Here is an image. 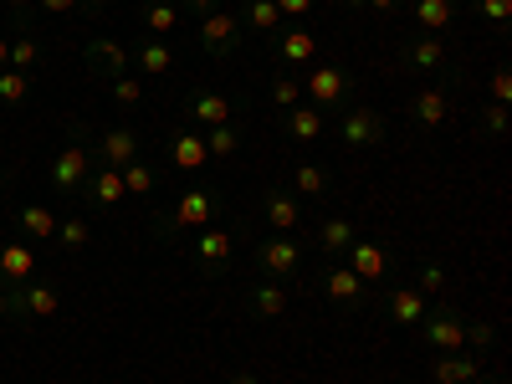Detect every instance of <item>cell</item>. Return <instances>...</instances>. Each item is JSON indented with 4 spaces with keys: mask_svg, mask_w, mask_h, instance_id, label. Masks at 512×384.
Here are the masks:
<instances>
[{
    "mask_svg": "<svg viewBox=\"0 0 512 384\" xmlns=\"http://www.w3.org/2000/svg\"><path fill=\"white\" fill-rule=\"evenodd\" d=\"M98 149H103V164H108V169H123V164H134V159H139L144 144H139L134 128H108Z\"/></svg>",
    "mask_w": 512,
    "mask_h": 384,
    "instance_id": "44dd1931",
    "label": "cell"
},
{
    "mask_svg": "<svg viewBox=\"0 0 512 384\" xmlns=\"http://www.w3.org/2000/svg\"><path fill=\"white\" fill-rule=\"evenodd\" d=\"M205 149H210V159H231L241 149V123H216L205 134Z\"/></svg>",
    "mask_w": 512,
    "mask_h": 384,
    "instance_id": "d6a6232c",
    "label": "cell"
},
{
    "mask_svg": "<svg viewBox=\"0 0 512 384\" xmlns=\"http://www.w3.org/2000/svg\"><path fill=\"white\" fill-rule=\"evenodd\" d=\"M415 333L431 354H461L466 349V313L451 308V303H431L425 318L415 323Z\"/></svg>",
    "mask_w": 512,
    "mask_h": 384,
    "instance_id": "6da1fadb",
    "label": "cell"
},
{
    "mask_svg": "<svg viewBox=\"0 0 512 384\" xmlns=\"http://www.w3.org/2000/svg\"><path fill=\"white\" fill-rule=\"evenodd\" d=\"M262 216H267V226L277 231V236H287V231H297V226H303V200H297L292 190H267L262 195Z\"/></svg>",
    "mask_w": 512,
    "mask_h": 384,
    "instance_id": "4fadbf2b",
    "label": "cell"
},
{
    "mask_svg": "<svg viewBox=\"0 0 512 384\" xmlns=\"http://www.w3.org/2000/svg\"><path fill=\"white\" fill-rule=\"evenodd\" d=\"M410 118H415L420 128H441V123L451 118V98H446L441 88H425V93L410 98Z\"/></svg>",
    "mask_w": 512,
    "mask_h": 384,
    "instance_id": "7402d4cb",
    "label": "cell"
},
{
    "mask_svg": "<svg viewBox=\"0 0 512 384\" xmlns=\"http://www.w3.org/2000/svg\"><path fill=\"white\" fill-rule=\"evenodd\" d=\"M82 57H88V72H93L98 82H113V77L128 72V52L118 47V41H108V36H93Z\"/></svg>",
    "mask_w": 512,
    "mask_h": 384,
    "instance_id": "9a60e30c",
    "label": "cell"
},
{
    "mask_svg": "<svg viewBox=\"0 0 512 384\" xmlns=\"http://www.w3.org/2000/svg\"><path fill=\"white\" fill-rule=\"evenodd\" d=\"M400 62H405L410 72H446V77L456 82V67H451V57H446V47H441V36H425V31H415V36L405 41Z\"/></svg>",
    "mask_w": 512,
    "mask_h": 384,
    "instance_id": "9c48e42d",
    "label": "cell"
},
{
    "mask_svg": "<svg viewBox=\"0 0 512 384\" xmlns=\"http://www.w3.org/2000/svg\"><path fill=\"white\" fill-rule=\"evenodd\" d=\"M82 6V0H41V11H52V16H72Z\"/></svg>",
    "mask_w": 512,
    "mask_h": 384,
    "instance_id": "bcb514c9",
    "label": "cell"
},
{
    "mask_svg": "<svg viewBox=\"0 0 512 384\" xmlns=\"http://www.w3.org/2000/svg\"><path fill=\"white\" fill-rule=\"evenodd\" d=\"M251 262H256V272H262L267 282L297 277V267H303V246H297L292 236H267V241H256Z\"/></svg>",
    "mask_w": 512,
    "mask_h": 384,
    "instance_id": "8992f818",
    "label": "cell"
},
{
    "mask_svg": "<svg viewBox=\"0 0 512 384\" xmlns=\"http://www.w3.org/2000/svg\"><path fill=\"white\" fill-rule=\"evenodd\" d=\"M456 6H461V0H415V6H410L415 31H425V36H441V31L456 21Z\"/></svg>",
    "mask_w": 512,
    "mask_h": 384,
    "instance_id": "ffe728a7",
    "label": "cell"
},
{
    "mask_svg": "<svg viewBox=\"0 0 512 384\" xmlns=\"http://www.w3.org/2000/svg\"><path fill=\"white\" fill-rule=\"evenodd\" d=\"M216 210H221V195L216 190H185V195H175V210L159 221V236L175 241L185 231H205L210 221H216Z\"/></svg>",
    "mask_w": 512,
    "mask_h": 384,
    "instance_id": "7a4b0ae2",
    "label": "cell"
},
{
    "mask_svg": "<svg viewBox=\"0 0 512 384\" xmlns=\"http://www.w3.org/2000/svg\"><path fill=\"white\" fill-rule=\"evenodd\" d=\"M139 67L159 77V72H169V67H175V52H169V47H164V41H159V36H149V41H144V47H139Z\"/></svg>",
    "mask_w": 512,
    "mask_h": 384,
    "instance_id": "e575fe53",
    "label": "cell"
},
{
    "mask_svg": "<svg viewBox=\"0 0 512 384\" xmlns=\"http://www.w3.org/2000/svg\"><path fill=\"white\" fill-rule=\"evenodd\" d=\"M241 26H246V31H256V36H277L282 16H277L272 0H246V21H241Z\"/></svg>",
    "mask_w": 512,
    "mask_h": 384,
    "instance_id": "f1b7e54d",
    "label": "cell"
},
{
    "mask_svg": "<svg viewBox=\"0 0 512 384\" xmlns=\"http://www.w3.org/2000/svg\"><path fill=\"white\" fill-rule=\"evenodd\" d=\"M241 36H246V26H241V16H236V11H205V16H200V26H195L200 52H205V57H216V62L236 57Z\"/></svg>",
    "mask_w": 512,
    "mask_h": 384,
    "instance_id": "3957f363",
    "label": "cell"
},
{
    "mask_svg": "<svg viewBox=\"0 0 512 384\" xmlns=\"http://www.w3.org/2000/svg\"><path fill=\"white\" fill-rule=\"evenodd\" d=\"M507 98H512V72L497 67V72H492V103H507Z\"/></svg>",
    "mask_w": 512,
    "mask_h": 384,
    "instance_id": "f6af8a7d",
    "label": "cell"
},
{
    "mask_svg": "<svg viewBox=\"0 0 512 384\" xmlns=\"http://www.w3.org/2000/svg\"><path fill=\"white\" fill-rule=\"evenodd\" d=\"M323 292H328V303H333V308L359 313V308H364V297H369V282H359L349 267H328V272H323Z\"/></svg>",
    "mask_w": 512,
    "mask_h": 384,
    "instance_id": "8fae6325",
    "label": "cell"
},
{
    "mask_svg": "<svg viewBox=\"0 0 512 384\" xmlns=\"http://www.w3.org/2000/svg\"><path fill=\"white\" fill-rule=\"evenodd\" d=\"M26 98H31V72L0 67V103H6V108H21Z\"/></svg>",
    "mask_w": 512,
    "mask_h": 384,
    "instance_id": "1f68e13d",
    "label": "cell"
},
{
    "mask_svg": "<svg viewBox=\"0 0 512 384\" xmlns=\"http://www.w3.org/2000/svg\"><path fill=\"white\" fill-rule=\"evenodd\" d=\"M0 318H11V292L0 287Z\"/></svg>",
    "mask_w": 512,
    "mask_h": 384,
    "instance_id": "816d5d0a",
    "label": "cell"
},
{
    "mask_svg": "<svg viewBox=\"0 0 512 384\" xmlns=\"http://www.w3.org/2000/svg\"><path fill=\"white\" fill-rule=\"evenodd\" d=\"M169 159H175V169H200L210 159V149H205V139L195 134V128H180V134L169 139Z\"/></svg>",
    "mask_w": 512,
    "mask_h": 384,
    "instance_id": "d4e9b609",
    "label": "cell"
},
{
    "mask_svg": "<svg viewBox=\"0 0 512 384\" xmlns=\"http://www.w3.org/2000/svg\"><path fill=\"white\" fill-rule=\"evenodd\" d=\"M492 344H497V328H492L487 318H477V323L466 318V349H472L477 359H487V354H492Z\"/></svg>",
    "mask_w": 512,
    "mask_h": 384,
    "instance_id": "8d00e7d4",
    "label": "cell"
},
{
    "mask_svg": "<svg viewBox=\"0 0 512 384\" xmlns=\"http://www.w3.org/2000/svg\"><path fill=\"white\" fill-rule=\"evenodd\" d=\"M338 144L344 149H379L384 144V113L364 108V103H349L338 113Z\"/></svg>",
    "mask_w": 512,
    "mask_h": 384,
    "instance_id": "5b68a950",
    "label": "cell"
},
{
    "mask_svg": "<svg viewBox=\"0 0 512 384\" xmlns=\"http://www.w3.org/2000/svg\"><path fill=\"white\" fill-rule=\"evenodd\" d=\"M287 134H292L297 144H318V139H323V113H318L313 103L287 108Z\"/></svg>",
    "mask_w": 512,
    "mask_h": 384,
    "instance_id": "484cf974",
    "label": "cell"
},
{
    "mask_svg": "<svg viewBox=\"0 0 512 384\" xmlns=\"http://www.w3.org/2000/svg\"><path fill=\"white\" fill-rule=\"evenodd\" d=\"M144 26H149L154 36H164V31L180 26V11L169 6V0H149V6H144Z\"/></svg>",
    "mask_w": 512,
    "mask_h": 384,
    "instance_id": "d590c367",
    "label": "cell"
},
{
    "mask_svg": "<svg viewBox=\"0 0 512 384\" xmlns=\"http://www.w3.org/2000/svg\"><path fill=\"white\" fill-rule=\"evenodd\" d=\"M477 384H507V379H477Z\"/></svg>",
    "mask_w": 512,
    "mask_h": 384,
    "instance_id": "11a10c76",
    "label": "cell"
},
{
    "mask_svg": "<svg viewBox=\"0 0 512 384\" xmlns=\"http://www.w3.org/2000/svg\"><path fill=\"white\" fill-rule=\"evenodd\" d=\"M88 175H93V154L82 149V139H72V144L52 159V169H47V180H52L57 195H77L82 185H88Z\"/></svg>",
    "mask_w": 512,
    "mask_h": 384,
    "instance_id": "52a82bcc",
    "label": "cell"
},
{
    "mask_svg": "<svg viewBox=\"0 0 512 384\" xmlns=\"http://www.w3.org/2000/svg\"><path fill=\"white\" fill-rule=\"evenodd\" d=\"M118 175H123V190H128V195H149V190H154V180H159V175H154V164H144V159L123 164Z\"/></svg>",
    "mask_w": 512,
    "mask_h": 384,
    "instance_id": "836d02e7",
    "label": "cell"
},
{
    "mask_svg": "<svg viewBox=\"0 0 512 384\" xmlns=\"http://www.w3.org/2000/svg\"><path fill=\"white\" fill-rule=\"evenodd\" d=\"M82 190H88V200L93 205H118L128 190H123V175H118V169H93V175H88V185H82Z\"/></svg>",
    "mask_w": 512,
    "mask_h": 384,
    "instance_id": "4316f807",
    "label": "cell"
},
{
    "mask_svg": "<svg viewBox=\"0 0 512 384\" xmlns=\"http://www.w3.org/2000/svg\"><path fill=\"white\" fill-rule=\"evenodd\" d=\"M16 226L31 236V241H41V236H57V216L47 205H21V216H16Z\"/></svg>",
    "mask_w": 512,
    "mask_h": 384,
    "instance_id": "83f0119b",
    "label": "cell"
},
{
    "mask_svg": "<svg viewBox=\"0 0 512 384\" xmlns=\"http://www.w3.org/2000/svg\"><path fill=\"white\" fill-rule=\"evenodd\" d=\"M431 379L436 384H477L482 379V359L477 354H436L431 359Z\"/></svg>",
    "mask_w": 512,
    "mask_h": 384,
    "instance_id": "e0dca14e",
    "label": "cell"
},
{
    "mask_svg": "<svg viewBox=\"0 0 512 384\" xmlns=\"http://www.w3.org/2000/svg\"><path fill=\"white\" fill-rule=\"evenodd\" d=\"M108 88H113V103H118V108H139V103H144V82H139V77H128V72L113 77Z\"/></svg>",
    "mask_w": 512,
    "mask_h": 384,
    "instance_id": "f35d334b",
    "label": "cell"
},
{
    "mask_svg": "<svg viewBox=\"0 0 512 384\" xmlns=\"http://www.w3.org/2000/svg\"><path fill=\"white\" fill-rule=\"evenodd\" d=\"M425 308H431V303H425V297H420V292H415L410 282H400V287H395L390 297H384V313H390V318H395L400 328H415V323L425 318Z\"/></svg>",
    "mask_w": 512,
    "mask_h": 384,
    "instance_id": "d6986e66",
    "label": "cell"
},
{
    "mask_svg": "<svg viewBox=\"0 0 512 384\" xmlns=\"http://www.w3.org/2000/svg\"><path fill=\"white\" fill-rule=\"evenodd\" d=\"M477 128H482L487 139H502V134H507V103H492V108L482 113V123H477Z\"/></svg>",
    "mask_w": 512,
    "mask_h": 384,
    "instance_id": "7bdbcfd3",
    "label": "cell"
},
{
    "mask_svg": "<svg viewBox=\"0 0 512 384\" xmlns=\"http://www.w3.org/2000/svg\"><path fill=\"white\" fill-rule=\"evenodd\" d=\"M226 384H262V379H256V374H246V369H236V374H231Z\"/></svg>",
    "mask_w": 512,
    "mask_h": 384,
    "instance_id": "681fc988",
    "label": "cell"
},
{
    "mask_svg": "<svg viewBox=\"0 0 512 384\" xmlns=\"http://www.w3.org/2000/svg\"><path fill=\"white\" fill-rule=\"evenodd\" d=\"M185 6H190V11H200V16H205V11H216V0H185Z\"/></svg>",
    "mask_w": 512,
    "mask_h": 384,
    "instance_id": "f907efd6",
    "label": "cell"
},
{
    "mask_svg": "<svg viewBox=\"0 0 512 384\" xmlns=\"http://www.w3.org/2000/svg\"><path fill=\"white\" fill-rule=\"evenodd\" d=\"M36 57H41V47H36V36H31V31L11 41V67H16V72H31Z\"/></svg>",
    "mask_w": 512,
    "mask_h": 384,
    "instance_id": "60d3db41",
    "label": "cell"
},
{
    "mask_svg": "<svg viewBox=\"0 0 512 384\" xmlns=\"http://www.w3.org/2000/svg\"><path fill=\"white\" fill-rule=\"evenodd\" d=\"M328 169L323 164H297L292 169V195H328Z\"/></svg>",
    "mask_w": 512,
    "mask_h": 384,
    "instance_id": "4dcf8cb0",
    "label": "cell"
},
{
    "mask_svg": "<svg viewBox=\"0 0 512 384\" xmlns=\"http://www.w3.org/2000/svg\"><path fill=\"white\" fill-rule=\"evenodd\" d=\"M333 6H344V11H364V0H333Z\"/></svg>",
    "mask_w": 512,
    "mask_h": 384,
    "instance_id": "f5cc1de1",
    "label": "cell"
},
{
    "mask_svg": "<svg viewBox=\"0 0 512 384\" xmlns=\"http://www.w3.org/2000/svg\"><path fill=\"white\" fill-rule=\"evenodd\" d=\"M231 251H236V231H221V226H205L195 231V262L205 272H221L231 262Z\"/></svg>",
    "mask_w": 512,
    "mask_h": 384,
    "instance_id": "5bb4252c",
    "label": "cell"
},
{
    "mask_svg": "<svg viewBox=\"0 0 512 384\" xmlns=\"http://www.w3.org/2000/svg\"><path fill=\"white\" fill-rule=\"evenodd\" d=\"M354 241H359V226H354L349 216H328V221L318 226V246H323L328 256H344Z\"/></svg>",
    "mask_w": 512,
    "mask_h": 384,
    "instance_id": "cb8c5ba5",
    "label": "cell"
},
{
    "mask_svg": "<svg viewBox=\"0 0 512 384\" xmlns=\"http://www.w3.org/2000/svg\"><path fill=\"white\" fill-rule=\"evenodd\" d=\"M272 6H277V16H287V21H303L318 0H272Z\"/></svg>",
    "mask_w": 512,
    "mask_h": 384,
    "instance_id": "ee69618b",
    "label": "cell"
},
{
    "mask_svg": "<svg viewBox=\"0 0 512 384\" xmlns=\"http://www.w3.org/2000/svg\"><path fill=\"white\" fill-rule=\"evenodd\" d=\"M6 6H11V11H26V6H31V0H6Z\"/></svg>",
    "mask_w": 512,
    "mask_h": 384,
    "instance_id": "db71d44e",
    "label": "cell"
},
{
    "mask_svg": "<svg viewBox=\"0 0 512 384\" xmlns=\"http://www.w3.org/2000/svg\"><path fill=\"white\" fill-rule=\"evenodd\" d=\"M364 6H369V11H379V16H390V11L400 6V0H364Z\"/></svg>",
    "mask_w": 512,
    "mask_h": 384,
    "instance_id": "7dc6e473",
    "label": "cell"
},
{
    "mask_svg": "<svg viewBox=\"0 0 512 384\" xmlns=\"http://www.w3.org/2000/svg\"><path fill=\"white\" fill-rule=\"evenodd\" d=\"M410 287L425 297V303H441V292H446V267H441V262H420Z\"/></svg>",
    "mask_w": 512,
    "mask_h": 384,
    "instance_id": "f546056e",
    "label": "cell"
},
{
    "mask_svg": "<svg viewBox=\"0 0 512 384\" xmlns=\"http://www.w3.org/2000/svg\"><path fill=\"white\" fill-rule=\"evenodd\" d=\"M472 11H477L487 26H507V21H512V0H472Z\"/></svg>",
    "mask_w": 512,
    "mask_h": 384,
    "instance_id": "b9f144b4",
    "label": "cell"
},
{
    "mask_svg": "<svg viewBox=\"0 0 512 384\" xmlns=\"http://www.w3.org/2000/svg\"><path fill=\"white\" fill-rule=\"evenodd\" d=\"M246 308H251V318H282V313H287V292H282V282H251Z\"/></svg>",
    "mask_w": 512,
    "mask_h": 384,
    "instance_id": "603a6c76",
    "label": "cell"
},
{
    "mask_svg": "<svg viewBox=\"0 0 512 384\" xmlns=\"http://www.w3.org/2000/svg\"><path fill=\"white\" fill-rule=\"evenodd\" d=\"M344 256H349V272H354L359 282H379L384 272H390V251H384L379 241H364V236H359Z\"/></svg>",
    "mask_w": 512,
    "mask_h": 384,
    "instance_id": "2e32d148",
    "label": "cell"
},
{
    "mask_svg": "<svg viewBox=\"0 0 512 384\" xmlns=\"http://www.w3.org/2000/svg\"><path fill=\"white\" fill-rule=\"evenodd\" d=\"M272 103L287 113V108H297V103H303V82H297V77H287V72H277L272 77Z\"/></svg>",
    "mask_w": 512,
    "mask_h": 384,
    "instance_id": "74e56055",
    "label": "cell"
},
{
    "mask_svg": "<svg viewBox=\"0 0 512 384\" xmlns=\"http://www.w3.org/2000/svg\"><path fill=\"white\" fill-rule=\"evenodd\" d=\"M36 272V251L26 241H6L0 246V287H21Z\"/></svg>",
    "mask_w": 512,
    "mask_h": 384,
    "instance_id": "ac0fdd59",
    "label": "cell"
},
{
    "mask_svg": "<svg viewBox=\"0 0 512 384\" xmlns=\"http://www.w3.org/2000/svg\"><path fill=\"white\" fill-rule=\"evenodd\" d=\"M303 93L313 98V108H318V113H333V108H349V93H354V77H349L344 67H333V62H323V67H313V72L303 77Z\"/></svg>",
    "mask_w": 512,
    "mask_h": 384,
    "instance_id": "277c9868",
    "label": "cell"
},
{
    "mask_svg": "<svg viewBox=\"0 0 512 384\" xmlns=\"http://www.w3.org/2000/svg\"><path fill=\"white\" fill-rule=\"evenodd\" d=\"M0 67H11V36L0 31Z\"/></svg>",
    "mask_w": 512,
    "mask_h": 384,
    "instance_id": "c3c4849f",
    "label": "cell"
},
{
    "mask_svg": "<svg viewBox=\"0 0 512 384\" xmlns=\"http://www.w3.org/2000/svg\"><path fill=\"white\" fill-rule=\"evenodd\" d=\"M185 108H190V118H195L200 128H216V123H236V113H241V103H236L231 93H216V88H195Z\"/></svg>",
    "mask_w": 512,
    "mask_h": 384,
    "instance_id": "30bf717a",
    "label": "cell"
},
{
    "mask_svg": "<svg viewBox=\"0 0 512 384\" xmlns=\"http://www.w3.org/2000/svg\"><path fill=\"white\" fill-rule=\"evenodd\" d=\"M6 292H11V318H57V308H62V292L47 282H21Z\"/></svg>",
    "mask_w": 512,
    "mask_h": 384,
    "instance_id": "ba28073f",
    "label": "cell"
},
{
    "mask_svg": "<svg viewBox=\"0 0 512 384\" xmlns=\"http://www.w3.org/2000/svg\"><path fill=\"white\" fill-rule=\"evenodd\" d=\"M272 52H277L282 67H313V57H318V36H313L308 26L277 31V36H272Z\"/></svg>",
    "mask_w": 512,
    "mask_h": 384,
    "instance_id": "7c38bea8",
    "label": "cell"
},
{
    "mask_svg": "<svg viewBox=\"0 0 512 384\" xmlns=\"http://www.w3.org/2000/svg\"><path fill=\"white\" fill-rule=\"evenodd\" d=\"M57 241H62L67 251H77V246L93 241V231H88V221H82V216H67V221H57Z\"/></svg>",
    "mask_w": 512,
    "mask_h": 384,
    "instance_id": "ab89813d",
    "label": "cell"
}]
</instances>
